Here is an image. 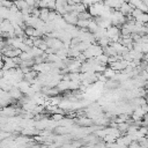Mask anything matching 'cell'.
I'll return each instance as SVG.
<instances>
[{
	"mask_svg": "<svg viewBox=\"0 0 148 148\" xmlns=\"http://www.w3.org/2000/svg\"><path fill=\"white\" fill-rule=\"evenodd\" d=\"M8 94H9V96H10L14 101H18V99L22 98V96H23L22 91H21L16 86H12V88L8 90Z\"/></svg>",
	"mask_w": 148,
	"mask_h": 148,
	"instance_id": "6da1fadb",
	"label": "cell"
},
{
	"mask_svg": "<svg viewBox=\"0 0 148 148\" xmlns=\"http://www.w3.org/2000/svg\"><path fill=\"white\" fill-rule=\"evenodd\" d=\"M106 79H113L114 76H116V74H117V72L114 71V69H112V68H110L109 66H106V68L103 71V73H102Z\"/></svg>",
	"mask_w": 148,
	"mask_h": 148,
	"instance_id": "7a4b0ae2",
	"label": "cell"
},
{
	"mask_svg": "<svg viewBox=\"0 0 148 148\" xmlns=\"http://www.w3.org/2000/svg\"><path fill=\"white\" fill-rule=\"evenodd\" d=\"M68 81L69 80H60L58 82V84L56 86L57 89L59 91H66V90H68Z\"/></svg>",
	"mask_w": 148,
	"mask_h": 148,
	"instance_id": "3957f363",
	"label": "cell"
},
{
	"mask_svg": "<svg viewBox=\"0 0 148 148\" xmlns=\"http://www.w3.org/2000/svg\"><path fill=\"white\" fill-rule=\"evenodd\" d=\"M13 3L17 7L18 10H23V9H27L29 7L28 3L25 2V0H13Z\"/></svg>",
	"mask_w": 148,
	"mask_h": 148,
	"instance_id": "277c9868",
	"label": "cell"
},
{
	"mask_svg": "<svg viewBox=\"0 0 148 148\" xmlns=\"http://www.w3.org/2000/svg\"><path fill=\"white\" fill-rule=\"evenodd\" d=\"M50 9L49 8H39V18L43 22H47V15Z\"/></svg>",
	"mask_w": 148,
	"mask_h": 148,
	"instance_id": "5b68a950",
	"label": "cell"
},
{
	"mask_svg": "<svg viewBox=\"0 0 148 148\" xmlns=\"http://www.w3.org/2000/svg\"><path fill=\"white\" fill-rule=\"evenodd\" d=\"M90 20V18H89ZM89 20H80V18H77V21H76V27L77 28H87L88 27V22H89Z\"/></svg>",
	"mask_w": 148,
	"mask_h": 148,
	"instance_id": "8992f818",
	"label": "cell"
},
{
	"mask_svg": "<svg viewBox=\"0 0 148 148\" xmlns=\"http://www.w3.org/2000/svg\"><path fill=\"white\" fill-rule=\"evenodd\" d=\"M77 18H80V20H89V18H91V16L87 10H84V12L77 13Z\"/></svg>",
	"mask_w": 148,
	"mask_h": 148,
	"instance_id": "52a82bcc",
	"label": "cell"
},
{
	"mask_svg": "<svg viewBox=\"0 0 148 148\" xmlns=\"http://www.w3.org/2000/svg\"><path fill=\"white\" fill-rule=\"evenodd\" d=\"M135 20L139 21V22H141V23H147V21H148V15H147V13H141L140 16H139L138 18H135Z\"/></svg>",
	"mask_w": 148,
	"mask_h": 148,
	"instance_id": "ba28073f",
	"label": "cell"
},
{
	"mask_svg": "<svg viewBox=\"0 0 148 148\" xmlns=\"http://www.w3.org/2000/svg\"><path fill=\"white\" fill-rule=\"evenodd\" d=\"M64 117H65V114H61V113H53L52 117H51V119L54 120V121H57V123H59Z\"/></svg>",
	"mask_w": 148,
	"mask_h": 148,
	"instance_id": "9c48e42d",
	"label": "cell"
},
{
	"mask_svg": "<svg viewBox=\"0 0 148 148\" xmlns=\"http://www.w3.org/2000/svg\"><path fill=\"white\" fill-rule=\"evenodd\" d=\"M0 3H1V6H2V7H5V8H7V9H8V8L13 5V1H12V0H1V1H0Z\"/></svg>",
	"mask_w": 148,
	"mask_h": 148,
	"instance_id": "30bf717a",
	"label": "cell"
},
{
	"mask_svg": "<svg viewBox=\"0 0 148 148\" xmlns=\"http://www.w3.org/2000/svg\"><path fill=\"white\" fill-rule=\"evenodd\" d=\"M72 1H73L74 3H80V2L82 1V0H72Z\"/></svg>",
	"mask_w": 148,
	"mask_h": 148,
	"instance_id": "8fae6325",
	"label": "cell"
},
{
	"mask_svg": "<svg viewBox=\"0 0 148 148\" xmlns=\"http://www.w3.org/2000/svg\"><path fill=\"white\" fill-rule=\"evenodd\" d=\"M1 90H2V89H0V91H1Z\"/></svg>",
	"mask_w": 148,
	"mask_h": 148,
	"instance_id": "7c38bea8",
	"label": "cell"
}]
</instances>
